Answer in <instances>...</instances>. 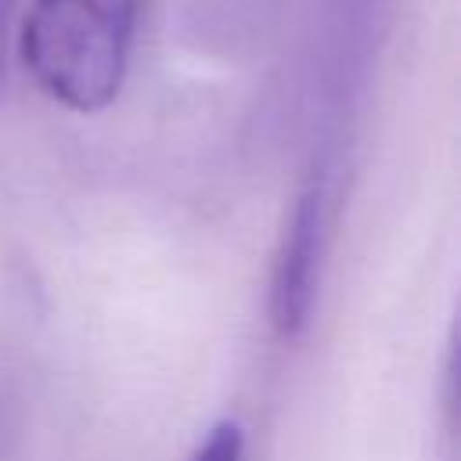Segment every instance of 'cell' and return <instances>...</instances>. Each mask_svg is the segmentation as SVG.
I'll use <instances>...</instances> for the list:
<instances>
[{
  "label": "cell",
  "instance_id": "1",
  "mask_svg": "<svg viewBox=\"0 0 461 461\" xmlns=\"http://www.w3.org/2000/svg\"><path fill=\"white\" fill-rule=\"evenodd\" d=\"M137 18L140 0H32L18 54L54 101L97 112L115 101L126 79Z\"/></svg>",
  "mask_w": 461,
  "mask_h": 461
},
{
  "label": "cell",
  "instance_id": "2",
  "mask_svg": "<svg viewBox=\"0 0 461 461\" xmlns=\"http://www.w3.org/2000/svg\"><path fill=\"white\" fill-rule=\"evenodd\" d=\"M321 245H324V187L310 184L292 209V220L277 252V267H274L270 313L281 335H299L310 317Z\"/></svg>",
  "mask_w": 461,
  "mask_h": 461
},
{
  "label": "cell",
  "instance_id": "3",
  "mask_svg": "<svg viewBox=\"0 0 461 461\" xmlns=\"http://www.w3.org/2000/svg\"><path fill=\"white\" fill-rule=\"evenodd\" d=\"M191 461H245V436L234 421H220L194 447Z\"/></svg>",
  "mask_w": 461,
  "mask_h": 461
},
{
  "label": "cell",
  "instance_id": "4",
  "mask_svg": "<svg viewBox=\"0 0 461 461\" xmlns=\"http://www.w3.org/2000/svg\"><path fill=\"white\" fill-rule=\"evenodd\" d=\"M14 7H18V0H0V76H4V50H7V40H11Z\"/></svg>",
  "mask_w": 461,
  "mask_h": 461
}]
</instances>
